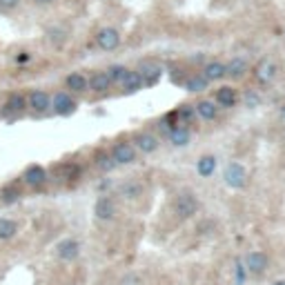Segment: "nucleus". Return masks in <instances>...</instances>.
Returning a JSON list of instances; mask_svg holds the SVG:
<instances>
[{
  "instance_id": "473e14b6",
  "label": "nucleus",
  "mask_w": 285,
  "mask_h": 285,
  "mask_svg": "<svg viewBox=\"0 0 285 285\" xmlns=\"http://www.w3.org/2000/svg\"><path fill=\"white\" fill-rule=\"evenodd\" d=\"M245 274H248L245 265H243V263H236V281L243 283V281H245Z\"/></svg>"
},
{
  "instance_id": "393cba45",
  "label": "nucleus",
  "mask_w": 285,
  "mask_h": 285,
  "mask_svg": "<svg viewBox=\"0 0 285 285\" xmlns=\"http://www.w3.org/2000/svg\"><path fill=\"white\" fill-rule=\"evenodd\" d=\"M96 167L103 169V172H112V169L116 167L112 154H107V151H98V154H96Z\"/></svg>"
},
{
  "instance_id": "5701e85b",
  "label": "nucleus",
  "mask_w": 285,
  "mask_h": 285,
  "mask_svg": "<svg viewBox=\"0 0 285 285\" xmlns=\"http://www.w3.org/2000/svg\"><path fill=\"white\" fill-rule=\"evenodd\" d=\"M205 80L210 83V80H221L225 78V65L218 63V60H214V63H207L205 65Z\"/></svg>"
},
{
  "instance_id": "dca6fc26",
  "label": "nucleus",
  "mask_w": 285,
  "mask_h": 285,
  "mask_svg": "<svg viewBox=\"0 0 285 285\" xmlns=\"http://www.w3.org/2000/svg\"><path fill=\"white\" fill-rule=\"evenodd\" d=\"M167 136H169V141H172V145L185 147L189 142V139H192V132H189L185 125H176V127H172V132H169Z\"/></svg>"
},
{
  "instance_id": "423d86ee",
  "label": "nucleus",
  "mask_w": 285,
  "mask_h": 285,
  "mask_svg": "<svg viewBox=\"0 0 285 285\" xmlns=\"http://www.w3.org/2000/svg\"><path fill=\"white\" fill-rule=\"evenodd\" d=\"M51 112L58 116H69L76 112V101L71 98V94L67 92H58L51 96Z\"/></svg>"
},
{
  "instance_id": "4468645a",
  "label": "nucleus",
  "mask_w": 285,
  "mask_h": 285,
  "mask_svg": "<svg viewBox=\"0 0 285 285\" xmlns=\"http://www.w3.org/2000/svg\"><path fill=\"white\" fill-rule=\"evenodd\" d=\"M214 169H216V156L205 154V156H201V158L196 160V172H198V176L210 178L212 174H214Z\"/></svg>"
},
{
  "instance_id": "58836bf2",
  "label": "nucleus",
  "mask_w": 285,
  "mask_h": 285,
  "mask_svg": "<svg viewBox=\"0 0 285 285\" xmlns=\"http://www.w3.org/2000/svg\"><path fill=\"white\" fill-rule=\"evenodd\" d=\"M71 285H80V283H71Z\"/></svg>"
},
{
  "instance_id": "f03ea898",
  "label": "nucleus",
  "mask_w": 285,
  "mask_h": 285,
  "mask_svg": "<svg viewBox=\"0 0 285 285\" xmlns=\"http://www.w3.org/2000/svg\"><path fill=\"white\" fill-rule=\"evenodd\" d=\"M174 212H176L180 218H192L194 214L198 212V198L189 192L178 194L176 201H174Z\"/></svg>"
},
{
  "instance_id": "e433bc0d",
  "label": "nucleus",
  "mask_w": 285,
  "mask_h": 285,
  "mask_svg": "<svg viewBox=\"0 0 285 285\" xmlns=\"http://www.w3.org/2000/svg\"><path fill=\"white\" fill-rule=\"evenodd\" d=\"M272 285H285V279H279V281H274Z\"/></svg>"
},
{
  "instance_id": "7ed1b4c3",
  "label": "nucleus",
  "mask_w": 285,
  "mask_h": 285,
  "mask_svg": "<svg viewBox=\"0 0 285 285\" xmlns=\"http://www.w3.org/2000/svg\"><path fill=\"white\" fill-rule=\"evenodd\" d=\"M112 158L116 165H132L136 160V149L130 141H118L112 147Z\"/></svg>"
},
{
  "instance_id": "2f4dec72",
  "label": "nucleus",
  "mask_w": 285,
  "mask_h": 285,
  "mask_svg": "<svg viewBox=\"0 0 285 285\" xmlns=\"http://www.w3.org/2000/svg\"><path fill=\"white\" fill-rule=\"evenodd\" d=\"M20 4V0H0V11H13Z\"/></svg>"
},
{
  "instance_id": "cd10ccee",
  "label": "nucleus",
  "mask_w": 285,
  "mask_h": 285,
  "mask_svg": "<svg viewBox=\"0 0 285 285\" xmlns=\"http://www.w3.org/2000/svg\"><path fill=\"white\" fill-rule=\"evenodd\" d=\"M127 67H123V65H112V67H109L105 74L109 76V80H112V83H121L123 78H125V74H127Z\"/></svg>"
},
{
  "instance_id": "9b49d317",
  "label": "nucleus",
  "mask_w": 285,
  "mask_h": 285,
  "mask_svg": "<svg viewBox=\"0 0 285 285\" xmlns=\"http://www.w3.org/2000/svg\"><path fill=\"white\" fill-rule=\"evenodd\" d=\"M94 214H96L98 221H112L114 214H116V203L109 196H101L94 205Z\"/></svg>"
},
{
  "instance_id": "f257e3e1",
  "label": "nucleus",
  "mask_w": 285,
  "mask_h": 285,
  "mask_svg": "<svg viewBox=\"0 0 285 285\" xmlns=\"http://www.w3.org/2000/svg\"><path fill=\"white\" fill-rule=\"evenodd\" d=\"M223 178H225V185L232 189H243L248 185V169L243 167L241 163L232 160V163L225 165L223 169Z\"/></svg>"
},
{
  "instance_id": "7c9ffc66",
  "label": "nucleus",
  "mask_w": 285,
  "mask_h": 285,
  "mask_svg": "<svg viewBox=\"0 0 285 285\" xmlns=\"http://www.w3.org/2000/svg\"><path fill=\"white\" fill-rule=\"evenodd\" d=\"M259 103H261L259 94H256V92H252V89H250V92H245V105H248V107H256V105H259Z\"/></svg>"
},
{
  "instance_id": "f8f14e48",
  "label": "nucleus",
  "mask_w": 285,
  "mask_h": 285,
  "mask_svg": "<svg viewBox=\"0 0 285 285\" xmlns=\"http://www.w3.org/2000/svg\"><path fill=\"white\" fill-rule=\"evenodd\" d=\"M22 180H25L29 187H40L47 180V169L40 167V165H29V167L25 169V174H22Z\"/></svg>"
},
{
  "instance_id": "a878e982",
  "label": "nucleus",
  "mask_w": 285,
  "mask_h": 285,
  "mask_svg": "<svg viewBox=\"0 0 285 285\" xmlns=\"http://www.w3.org/2000/svg\"><path fill=\"white\" fill-rule=\"evenodd\" d=\"M121 192H123V196H127V198H139L142 194V185L136 183V180H130V183H125L121 187Z\"/></svg>"
},
{
  "instance_id": "39448f33",
  "label": "nucleus",
  "mask_w": 285,
  "mask_h": 285,
  "mask_svg": "<svg viewBox=\"0 0 285 285\" xmlns=\"http://www.w3.org/2000/svg\"><path fill=\"white\" fill-rule=\"evenodd\" d=\"M243 265H245V270H248V274H256V277H259V274H263L265 270H268L270 259H268V254H265V252L254 250V252H250V254L245 256Z\"/></svg>"
},
{
  "instance_id": "6e6552de",
  "label": "nucleus",
  "mask_w": 285,
  "mask_h": 285,
  "mask_svg": "<svg viewBox=\"0 0 285 285\" xmlns=\"http://www.w3.org/2000/svg\"><path fill=\"white\" fill-rule=\"evenodd\" d=\"M96 45L101 47L103 51H114L121 45V34H118L114 27H103L96 34Z\"/></svg>"
},
{
  "instance_id": "2eb2a0df",
  "label": "nucleus",
  "mask_w": 285,
  "mask_h": 285,
  "mask_svg": "<svg viewBox=\"0 0 285 285\" xmlns=\"http://www.w3.org/2000/svg\"><path fill=\"white\" fill-rule=\"evenodd\" d=\"M65 85H67V89H71V92H76V94L87 92V78H85L80 71H71L67 78H65Z\"/></svg>"
},
{
  "instance_id": "20e7f679",
  "label": "nucleus",
  "mask_w": 285,
  "mask_h": 285,
  "mask_svg": "<svg viewBox=\"0 0 285 285\" xmlns=\"http://www.w3.org/2000/svg\"><path fill=\"white\" fill-rule=\"evenodd\" d=\"M139 76L142 85H156L163 76V65L156 63V60H142L139 65Z\"/></svg>"
},
{
  "instance_id": "0eeeda50",
  "label": "nucleus",
  "mask_w": 285,
  "mask_h": 285,
  "mask_svg": "<svg viewBox=\"0 0 285 285\" xmlns=\"http://www.w3.org/2000/svg\"><path fill=\"white\" fill-rule=\"evenodd\" d=\"M27 105L34 109L36 114H45L51 109V96L45 89H31L29 96H27Z\"/></svg>"
},
{
  "instance_id": "ddd939ff",
  "label": "nucleus",
  "mask_w": 285,
  "mask_h": 285,
  "mask_svg": "<svg viewBox=\"0 0 285 285\" xmlns=\"http://www.w3.org/2000/svg\"><path fill=\"white\" fill-rule=\"evenodd\" d=\"M109 87H112V80H109L105 71H96L92 78H87V89H92L96 94H105Z\"/></svg>"
},
{
  "instance_id": "bb28decb",
  "label": "nucleus",
  "mask_w": 285,
  "mask_h": 285,
  "mask_svg": "<svg viewBox=\"0 0 285 285\" xmlns=\"http://www.w3.org/2000/svg\"><path fill=\"white\" fill-rule=\"evenodd\" d=\"M205 87H207L205 76H192V78L185 83V89H187V92H203Z\"/></svg>"
},
{
  "instance_id": "4be33fe9",
  "label": "nucleus",
  "mask_w": 285,
  "mask_h": 285,
  "mask_svg": "<svg viewBox=\"0 0 285 285\" xmlns=\"http://www.w3.org/2000/svg\"><path fill=\"white\" fill-rule=\"evenodd\" d=\"M245 71H248V63L243 58H234L230 65H225V76H232V78H243Z\"/></svg>"
},
{
  "instance_id": "c9c22d12",
  "label": "nucleus",
  "mask_w": 285,
  "mask_h": 285,
  "mask_svg": "<svg viewBox=\"0 0 285 285\" xmlns=\"http://www.w3.org/2000/svg\"><path fill=\"white\" fill-rule=\"evenodd\" d=\"M36 4H49V2H54V0H34Z\"/></svg>"
},
{
  "instance_id": "f704fd0d",
  "label": "nucleus",
  "mask_w": 285,
  "mask_h": 285,
  "mask_svg": "<svg viewBox=\"0 0 285 285\" xmlns=\"http://www.w3.org/2000/svg\"><path fill=\"white\" fill-rule=\"evenodd\" d=\"M25 60H29V54H27V51H20V56H18V63H25Z\"/></svg>"
},
{
  "instance_id": "f3484780",
  "label": "nucleus",
  "mask_w": 285,
  "mask_h": 285,
  "mask_svg": "<svg viewBox=\"0 0 285 285\" xmlns=\"http://www.w3.org/2000/svg\"><path fill=\"white\" fill-rule=\"evenodd\" d=\"M121 87H123V92H127V94H134V92H139V89H142V80H141L139 71H127L125 78L121 80Z\"/></svg>"
},
{
  "instance_id": "c756f323",
  "label": "nucleus",
  "mask_w": 285,
  "mask_h": 285,
  "mask_svg": "<svg viewBox=\"0 0 285 285\" xmlns=\"http://www.w3.org/2000/svg\"><path fill=\"white\" fill-rule=\"evenodd\" d=\"M174 114H176L178 125H180V121H192V116H194L196 112H194V105H180Z\"/></svg>"
},
{
  "instance_id": "6ab92c4d",
  "label": "nucleus",
  "mask_w": 285,
  "mask_h": 285,
  "mask_svg": "<svg viewBox=\"0 0 285 285\" xmlns=\"http://www.w3.org/2000/svg\"><path fill=\"white\" fill-rule=\"evenodd\" d=\"M194 112H196L201 118H205V121H214L216 114H218V109L212 101H198L196 105H194Z\"/></svg>"
},
{
  "instance_id": "412c9836",
  "label": "nucleus",
  "mask_w": 285,
  "mask_h": 285,
  "mask_svg": "<svg viewBox=\"0 0 285 285\" xmlns=\"http://www.w3.org/2000/svg\"><path fill=\"white\" fill-rule=\"evenodd\" d=\"M18 234V223L13 218H0V241H11Z\"/></svg>"
},
{
  "instance_id": "c85d7f7f",
  "label": "nucleus",
  "mask_w": 285,
  "mask_h": 285,
  "mask_svg": "<svg viewBox=\"0 0 285 285\" xmlns=\"http://www.w3.org/2000/svg\"><path fill=\"white\" fill-rule=\"evenodd\" d=\"M18 198H20V192H18V187L16 185H11V187H4L2 189V203H16Z\"/></svg>"
},
{
  "instance_id": "72a5a7b5",
  "label": "nucleus",
  "mask_w": 285,
  "mask_h": 285,
  "mask_svg": "<svg viewBox=\"0 0 285 285\" xmlns=\"http://www.w3.org/2000/svg\"><path fill=\"white\" fill-rule=\"evenodd\" d=\"M123 285H141V279L136 277V274H127V277L123 279Z\"/></svg>"
},
{
  "instance_id": "aec40b11",
  "label": "nucleus",
  "mask_w": 285,
  "mask_h": 285,
  "mask_svg": "<svg viewBox=\"0 0 285 285\" xmlns=\"http://www.w3.org/2000/svg\"><path fill=\"white\" fill-rule=\"evenodd\" d=\"M7 112L9 114H22L27 109V98L22 96V94H9L7 98Z\"/></svg>"
},
{
  "instance_id": "b1692460",
  "label": "nucleus",
  "mask_w": 285,
  "mask_h": 285,
  "mask_svg": "<svg viewBox=\"0 0 285 285\" xmlns=\"http://www.w3.org/2000/svg\"><path fill=\"white\" fill-rule=\"evenodd\" d=\"M256 76H259L263 83H268V80H272L274 76H277V65H274L272 60H261L259 67H256Z\"/></svg>"
},
{
  "instance_id": "9d476101",
  "label": "nucleus",
  "mask_w": 285,
  "mask_h": 285,
  "mask_svg": "<svg viewBox=\"0 0 285 285\" xmlns=\"http://www.w3.org/2000/svg\"><path fill=\"white\" fill-rule=\"evenodd\" d=\"M56 254H58V259L60 261H76L78 259V254H80V243L76 239H65V241H60L58 245H56Z\"/></svg>"
},
{
  "instance_id": "a211bd4d",
  "label": "nucleus",
  "mask_w": 285,
  "mask_h": 285,
  "mask_svg": "<svg viewBox=\"0 0 285 285\" xmlns=\"http://www.w3.org/2000/svg\"><path fill=\"white\" fill-rule=\"evenodd\" d=\"M236 89H232V87H221L216 92V103L221 107H234L236 105Z\"/></svg>"
},
{
  "instance_id": "1a4fd4ad",
  "label": "nucleus",
  "mask_w": 285,
  "mask_h": 285,
  "mask_svg": "<svg viewBox=\"0 0 285 285\" xmlns=\"http://www.w3.org/2000/svg\"><path fill=\"white\" fill-rule=\"evenodd\" d=\"M132 145H134V149L142 151V154H154V151L158 149L160 141L156 139L154 134H149V132H139V134L134 136V141H132Z\"/></svg>"
},
{
  "instance_id": "4c0bfd02",
  "label": "nucleus",
  "mask_w": 285,
  "mask_h": 285,
  "mask_svg": "<svg viewBox=\"0 0 285 285\" xmlns=\"http://www.w3.org/2000/svg\"><path fill=\"white\" fill-rule=\"evenodd\" d=\"M281 116H283V118H285V105H283V107H281Z\"/></svg>"
}]
</instances>
